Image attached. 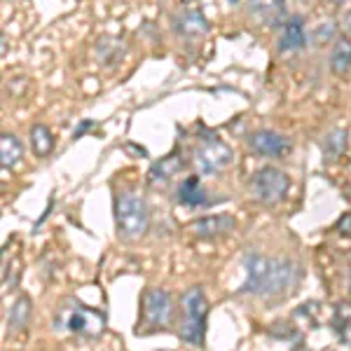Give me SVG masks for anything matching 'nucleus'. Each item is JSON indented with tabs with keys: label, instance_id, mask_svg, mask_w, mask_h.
<instances>
[{
	"label": "nucleus",
	"instance_id": "obj_26",
	"mask_svg": "<svg viewBox=\"0 0 351 351\" xmlns=\"http://www.w3.org/2000/svg\"><path fill=\"white\" fill-rule=\"evenodd\" d=\"M347 28L351 31V12H349V16H347Z\"/></svg>",
	"mask_w": 351,
	"mask_h": 351
},
{
	"label": "nucleus",
	"instance_id": "obj_23",
	"mask_svg": "<svg viewBox=\"0 0 351 351\" xmlns=\"http://www.w3.org/2000/svg\"><path fill=\"white\" fill-rule=\"evenodd\" d=\"M337 230L342 232V234H351V213H344V216L339 218Z\"/></svg>",
	"mask_w": 351,
	"mask_h": 351
},
{
	"label": "nucleus",
	"instance_id": "obj_11",
	"mask_svg": "<svg viewBox=\"0 0 351 351\" xmlns=\"http://www.w3.org/2000/svg\"><path fill=\"white\" fill-rule=\"evenodd\" d=\"M183 167H185V160H183V155H180V152H173V155H169V157H162L160 162L152 164V169L148 173L150 185L162 188V185H167L173 176H178V171Z\"/></svg>",
	"mask_w": 351,
	"mask_h": 351
},
{
	"label": "nucleus",
	"instance_id": "obj_7",
	"mask_svg": "<svg viewBox=\"0 0 351 351\" xmlns=\"http://www.w3.org/2000/svg\"><path fill=\"white\" fill-rule=\"evenodd\" d=\"M171 295L162 288H148L143 295V324L164 328L171 321Z\"/></svg>",
	"mask_w": 351,
	"mask_h": 351
},
{
	"label": "nucleus",
	"instance_id": "obj_3",
	"mask_svg": "<svg viewBox=\"0 0 351 351\" xmlns=\"http://www.w3.org/2000/svg\"><path fill=\"white\" fill-rule=\"evenodd\" d=\"M180 302H183L185 321L180 326L178 335L183 342L192 344V347H202L204 332H206V314H208L206 295L202 293V288H190Z\"/></svg>",
	"mask_w": 351,
	"mask_h": 351
},
{
	"label": "nucleus",
	"instance_id": "obj_29",
	"mask_svg": "<svg viewBox=\"0 0 351 351\" xmlns=\"http://www.w3.org/2000/svg\"><path fill=\"white\" fill-rule=\"evenodd\" d=\"M349 279H351V276H349Z\"/></svg>",
	"mask_w": 351,
	"mask_h": 351
},
{
	"label": "nucleus",
	"instance_id": "obj_1",
	"mask_svg": "<svg viewBox=\"0 0 351 351\" xmlns=\"http://www.w3.org/2000/svg\"><path fill=\"white\" fill-rule=\"evenodd\" d=\"M115 225H117V234L127 241L143 237L150 225L148 202L132 190L120 192L115 202Z\"/></svg>",
	"mask_w": 351,
	"mask_h": 351
},
{
	"label": "nucleus",
	"instance_id": "obj_28",
	"mask_svg": "<svg viewBox=\"0 0 351 351\" xmlns=\"http://www.w3.org/2000/svg\"><path fill=\"white\" fill-rule=\"evenodd\" d=\"M337 3H344V0H337Z\"/></svg>",
	"mask_w": 351,
	"mask_h": 351
},
{
	"label": "nucleus",
	"instance_id": "obj_18",
	"mask_svg": "<svg viewBox=\"0 0 351 351\" xmlns=\"http://www.w3.org/2000/svg\"><path fill=\"white\" fill-rule=\"evenodd\" d=\"M31 143H33V150H36L38 157H47L54 148L52 132H49L47 127H43V124H38V127H33V132H31Z\"/></svg>",
	"mask_w": 351,
	"mask_h": 351
},
{
	"label": "nucleus",
	"instance_id": "obj_14",
	"mask_svg": "<svg viewBox=\"0 0 351 351\" xmlns=\"http://www.w3.org/2000/svg\"><path fill=\"white\" fill-rule=\"evenodd\" d=\"M176 31L183 33L188 38H195V36H204L208 31V21L199 10H190V12H183L176 21Z\"/></svg>",
	"mask_w": 351,
	"mask_h": 351
},
{
	"label": "nucleus",
	"instance_id": "obj_10",
	"mask_svg": "<svg viewBox=\"0 0 351 351\" xmlns=\"http://www.w3.org/2000/svg\"><path fill=\"white\" fill-rule=\"evenodd\" d=\"M237 228V220L228 216V213H218V216H206L192 223V230H195L197 237L202 239H211V237H223Z\"/></svg>",
	"mask_w": 351,
	"mask_h": 351
},
{
	"label": "nucleus",
	"instance_id": "obj_22",
	"mask_svg": "<svg viewBox=\"0 0 351 351\" xmlns=\"http://www.w3.org/2000/svg\"><path fill=\"white\" fill-rule=\"evenodd\" d=\"M332 33H335V21H328V24H321L319 28H316V33H314V40L319 43V45H326V43L332 38Z\"/></svg>",
	"mask_w": 351,
	"mask_h": 351
},
{
	"label": "nucleus",
	"instance_id": "obj_21",
	"mask_svg": "<svg viewBox=\"0 0 351 351\" xmlns=\"http://www.w3.org/2000/svg\"><path fill=\"white\" fill-rule=\"evenodd\" d=\"M251 10L269 21H276L284 12V0H251Z\"/></svg>",
	"mask_w": 351,
	"mask_h": 351
},
{
	"label": "nucleus",
	"instance_id": "obj_20",
	"mask_svg": "<svg viewBox=\"0 0 351 351\" xmlns=\"http://www.w3.org/2000/svg\"><path fill=\"white\" fill-rule=\"evenodd\" d=\"M332 328L337 330V335L342 339H351V304L342 302L335 309V316H332Z\"/></svg>",
	"mask_w": 351,
	"mask_h": 351
},
{
	"label": "nucleus",
	"instance_id": "obj_12",
	"mask_svg": "<svg viewBox=\"0 0 351 351\" xmlns=\"http://www.w3.org/2000/svg\"><path fill=\"white\" fill-rule=\"evenodd\" d=\"M307 43V36H304V26L300 16H293L291 21H286L284 31H281L279 38V49L281 52H298V49L304 47Z\"/></svg>",
	"mask_w": 351,
	"mask_h": 351
},
{
	"label": "nucleus",
	"instance_id": "obj_4",
	"mask_svg": "<svg viewBox=\"0 0 351 351\" xmlns=\"http://www.w3.org/2000/svg\"><path fill=\"white\" fill-rule=\"evenodd\" d=\"M300 281V269L295 263L286 258L269 260V271L265 276V284L260 288V295L263 298H279L288 293L291 288H295Z\"/></svg>",
	"mask_w": 351,
	"mask_h": 351
},
{
	"label": "nucleus",
	"instance_id": "obj_19",
	"mask_svg": "<svg viewBox=\"0 0 351 351\" xmlns=\"http://www.w3.org/2000/svg\"><path fill=\"white\" fill-rule=\"evenodd\" d=\"M28 319H31V300L28 298H19L10 309V326L14 330H24L28 326Z\"/></svg>",
	"mask_w": 351,
	"mask_h": 351
},
{
	"label": "nucleus",
	"instance_id": "obj_27",
	"mask_svg": "<svg viewBox=\"0 0 351 351\" xmlns=\"http://www.w3.org/2000/svg\"><path fill=\"white\" fill-rule=\"evenodd\" d=\"M228 3H237V0H228Z\"/></svg>",
	"mask_w": 351,
	"mask_h": 351
},
{
	"label": "nucleus",
	"instance_id": "obj_9",
	"mask_svg": "<svg viewBox=\"0 0 351 351\" xmlns=\"http://www.w3.org/2000/svg\"><path fill=\"white\" fill-rule=\"evenodd\" d=\"M251 148L265 157H281L284 152L291 150V143L281 134L263 129V132H256L251 136Z\"/></svg>",
	"mask_w": 351,
	"mask_h": 351
},
{
	"label": "nucleus",
	"instance_id": "obj_2",
	"mask_svg": "<svg viewBox=\"0 0 351 351\" xmlns=\"http://www.w3.org/2000/svg\"><path fill=\"white\" fill-rule=\"evenodd\" d=\"M54 328L56 330L66 332H77V335L96 337L104 332L106 328V316L104 311L84 307V304L75 302V300H68L59 307L54 316Z\"/></svg>",
	"mask_w": 351,
	"mask_h": 351
},
{
	"label": "nucleus",
	"instance_id": "obj_15",
	"mask_svg": "<svg viewBox=\"0 0 351 351\" xmlns=\"http://www.w3.org/2000/svg\"><path fill=\"white\" fill-rule=\"evenodd\" d=\"M178 202L180 204H188V206H204L208 202L206 192H204L202 183H199V176H190L180 183L178 188Z\"/></svg>",
	"mask_w": 351,
	"mask_h": 351
},
{
	"label": "nucleus",
	"instance_id": "obj_5",
	"mask_svg": "<svg viewBox=\"0 0 351 351\" xmlns=\"http://www.w3.org/2000/svg\"><path fill=\"white\" fill-rule=\"evenodd\" d=\"M253 195L263 204H279L288 192V176L274 167H263L253 176Z\"/></svg>",
	"mask_w": 351,
	"mask_h": 351
},
{
	"label": "nucleus",
	"instance_id": "obj_6",
	"mask_svg": "<svg viewBox=\"0 0 351 351\" xmlns=\"http://www.w3.org/2000/svg\"><path fill=\"white\" fill-rule=\"evenodd\" d=\"M230 162H232V150L218 138L204 141L195 152L197 171H199L202 176H211V173L223 171Z\"/></svg>",
	"mask_w": 351,
	"mask_h": 351
},
{
	"label": "nucleus",
	"instance_id": "obj_16",
	"mask_svg": "<svg viewBox=\"0 0 351 351\" xmlns=\"http://www.w3.org/2000/svg\"><path fill=\"white\" fill-rule=\"evenodd\" d=\"M21 143L19 138L12 134H3L0 136V162H3V169H12L16 162L21 160Z\"/></svg>",
	"mask_w": 351,
	"mask_h": 351
},
{
	"label": "nucleus",
	"instance_id": "obj_17",
	"mask_svg": "<svg viewBox=\"0 0 351 351\" xmlns=\"http://www.w3.org/2000/svg\"><path fill=\"white\" fill-rule=\"evenodd\" d=\"M347 145H349L347 129H335V132H330L326 136V143H324L326 160H337V157H342L344 150H347Z\"/></svg>",
	"mask_w": 351,
	"mask_h": 351
},
{
	"label": "nucleus",
	"instance_id": "obj_13",
	"mask_svg": "<svg viewBox=\"0 0 351 351\" xmlns=\"http://www.w3.org/2000/svg\"><path fill=\"white\" fill-rule=\"evenodd\" d=\"M351 68V40L347 36L337 38L330 49V71L335 75H347Z\"/></svg>",
	"mask_w": 351,
	"mask_h": 351
},
{
	"label": "nucleus",
	"instance_id": "obj_24",
	"mask_svg": "<svg viewBox=\"0 0 351 351\" xmlns=\"http://www.w3.org/2000/svg\"><path fill=\"white\" fill-rule=\"evenodd\" d=\"M162 3H169V5H173V8H180V5L190 3V0H162Z\"/></svg>",
	"mask_w": 351,
	"mask_h": 351
},
{
	"label": "nucleus",
	"instance_id": "obj_8",
	"mask_svg": "<svg viewBox=\"0 0 351 351\" xmlns=\"http://www.w3.org/2000/svg\"><path fill=\"white\" fill-rule=\"evenodd\" d=\"M243 269H246V279H243L239 293H256V295H260V288H263L265 276L269 271V258L260 256V253H248L243 258Z\"/></svg>",
	"mask_w": 351,
	"mask_h": 351
},
{
	"label": "nucleus",
	"instance_id": "obj_25",
	"mask_svg": "<svg viewBox=\"0 0 351 351\" xmlns=\"http://www.w3.org/2000/svg\"><path fill=\"white\" fill-rule=\"evenodd\" d=\"M89 127H92V122H84V124H80V127H77V132H75V136H80L82 132H87Z\"/></svg>",
	"mask_w": 351,
	"mask_h": 351
}]
</instances>
